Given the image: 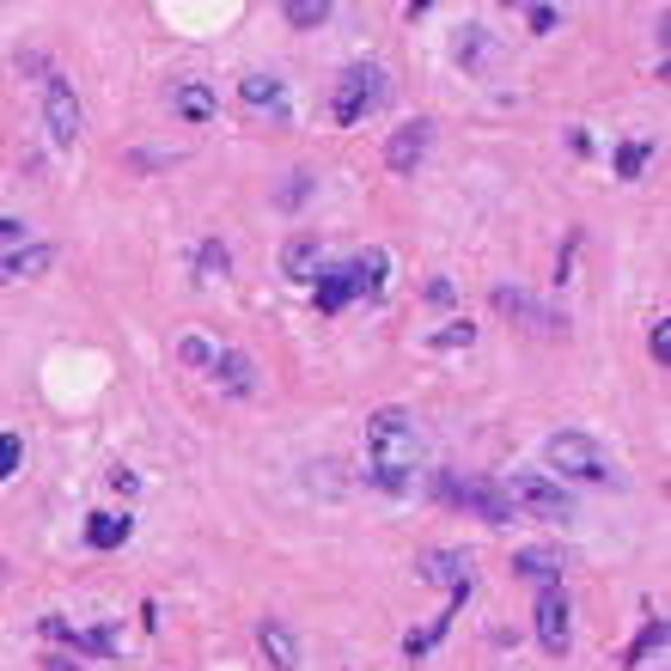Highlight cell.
Instances as JSON below:
<instances>
[{
  "label": "cell",
  "instance_id": "6da1fadb",
  "mask_svg": "<svg viewBox=\"0 0 671 671\" xmlns=\"http://www.w3.org/2000/svg\"><path fill=\"white\" fill-rule=\"evenodd\" d=\"M367 458H372L367 476L385 495H409L415 464H422V428H415L409 409H379V415H372L367 422Z\"/></svg>",
  "mask_w": 671,
  "mask_h": 671
},
{
  "label": "cell",
  "instance_id": "7a4b0ae2",
  "mask_svg": "<svg viewBox=\"0 0 671 671\" xmlns=\"http://www.w3.org/2000/svg\"><path fill=\"white\" fill-rule=\"evenodd\" d=\"M440 500H452V507H464V513L488 519V526H507V519H513L507 488L488 483V476H440Z\"/></svg>",
  "mask_w": 671,
  "mask_h": 671
},
{
  "label": "cell",
  "instance_id": "3957f363",
  "mask_svg": "<svg viewBox=\"0 0 671 671\" xmlns=\"http://www.w3.org/2000/svg\"><path fill=\"white\" fill-rule=\"evenodd\" d=\"M543 458H550V470L580 476V483H605L610 476V458L593 434H550L543 440Z\"/></svg>",
  "mask_w": 671,
  "mask_h": 671
},
{
  "label": "cell",
  "instance_id": "277c9868",
  "mask_svg": "<svg viewBox=\"0 0 671 671\" xmlns=\"http://www.w3.org/2000/svg\"><path fill=\"white\" fill-rule=\"evenodd\" d=\"M379 98H385V74H379V67H372V62H367V67H348V74L336 79V98H329V117L343 122V129H355V122L367 117V110L379 105Z\"/></svg>",
  "mask_w": 671,
  "mask_h": 671
},
{
  "label": "cell",
  "instance_id": "5b68a950",
  "mask_svg": "<svg viewBox=\"0 0 671 671\" xmlns=\"http://www.w3.org/2000/svg\"><path fill=\"white\" fill-rule=\"evenodd\" d=\"M507 500H513V513L526 507V513H538V519H574V495H567L562 483H550V476H507Z\"/></svg>",
  "mask_w": 671,
  "mask_h": 671
},
{
  "label": "cell",
  "instance_id": "8992f818",
  "mask_svg": "<svg viewBox=\"0 0 671 671\" xmlns=\"http://www.w3.org/2000/svg\"><path fill=\"white\" fill-rule=\"evenodd\" d=\"M538 641H543V653H555V659H562L567 647H574V610H567L562 586L538 593Z\"/></svg>",
  "mask_w": 671,
  "mask_h": 671
},
{
  "label": "cell",
  "instance_id": "52a82bcc",
  "mask_svg": "<svg viewBox=\"0 0 671 671\" xmlns=\"http://www.w3.org/2000/svg\"><path fill=\"white\" fill-rule=\"evenodd\" d=\"M428 141H434V122L428 117L403 122V129L391 134V147H385V165H391L397 177H415L422 172V159H428Z\"/></svg>",
  "mask_w": 671,
  "mask_h": 671
},
{
  "label": "cell",
  "instance_id": "ba28073f",
  "mask_svg": "<svg viewBox=\"0 0 671 671\" xmlns=\"http://www.w3.org/2000/svg\"><path fill=\"white\" fill-rule=\"evenodd\" d=\"M43 122H50V141L55 147H74L79 141V98L67 93V79L50 74V86H43Z\"/></svg>",
  "mask_w": 671,
  "mask_h": 671
},
{
  "label": "cell",
  "instance_id": "9c48e42d",
  "mask_svg": "<svg viewBox=\"0 0 671 671\" xmlns=\"http://www.w3.org/2000/svg\"><path fill=\"white\" fill-rule=\"evenodd\" d=\"M422 580L440 586V593H452V605H458V598L470 593V555L464 550H428L422 555Z\"/></svg>",
  "mask_w": 671,
  "mask_h": 671
},
{
  "label": "cell",
  "instance_id": "30bf717a",
  "mask_svg": "<svg viewBox=\"0 0 671 671\" xmlns=\"http://www.w3.org/2000/svg\"><path fill=\"white\" fill-rule=\"evenodd\" d=\"M257 647H263L269 671H300V635H293L288 623L263 617V623H257Z\"/></svg>",
  "mask_w": 671,
  "mask_h": 671
},
{
  "label": "cell",
  "instance_id": "8fae6325",
  "mask_svg": "<svg viewBox=\"0 0 671 671\" xmlns=\"http://www.w3.org/2000/svg\"><path fill=\"white\" fill-rule=\"evenodd\" d=\"M214 385H220V391H232V397H257V367H250L245 355H238V348H214Z\"/></svg>",
  "mask_w": 671,
  "mask_h": 671
},
{
  "label": "cell",
  "instance_id": "7c38bea8",
  "mask_svg": "<svg viewBox=\"0 0 671 671\" xmlns=\"http://www.w3.org/2000/svg\"><path fill=\"white\" fill-rule=\"evenodd\" d=\"M312 281H317V312H343V305L360 293V269L355 263L324 269V275H312Z\"/></svg>",
  "mask_w": 671,
  "mask_h": 671
},
{
  "label": "cell",
  "instance_id": "4fadbf2b",
  "mask_svg": "<svg viewBox=\"0 0 671 671\" xmlns=\"http://www.w3.org/2000/svg\"><path fill=\"white\" fill-rule=\"evenodd\" d=\"M519 580H531V586H538V593H550V586H562V550H519Z\"/></svg>",
  "mask_w": 671,
  "mask_h": 671
},
{
  "label": "cell",
  "instance_id": "5bb4252c",
  "mask_svg": "<svg viewBox=\"0 0 671 671\" xmlns=\"http://www.w3.org/2000/svg\"><path fill=\"white\" fill-rule=\"evenodd\" d=\"M495 312H507V317H526L531 329H562V317H550L538 300H526L519 288H495Z\"/></svg>",
  "mask_w": 671,
  "mask_h": 671
},
{
  "label": "cell",
  "instance_id": "9a60e30c",
  "mask_svg": "<svg viewBox=\"0 0 671 671\" xmlns=\"http://www.w3.org/2000/svg\"><path fill=\"white\" fill-rule=\"evenodd\" d=\"M172 110L184 122H208L214 117V93L202 86V79H177V86H172Z\"/></svg>",
  "mask_w": 671,
  "mask_h": 671
},
{
  "label": "cell",
  "instance_id": "2e32d148",
  "mask_svg": "<svg viewBox=\"0 0 671 671\" xmlns=\"http://www.w3.org/2000/svg\"><path fill=\"white\" fill-rule=\"evenodd\" d=\"M245 105L250 110H269L275 122H288V98H281V79L275 74H250L245 79Z\"/></svg>",
  "mask_w": 671,
  "mask_h": 671
},
{
  "label": "cell",
  "instance_id": "e0dca14e",
  "mask_svg": "<svg viewBox=\"0 0 671 671\" xmlns=\"http://www.w3.org/2000/svg\"><path fill=\"white\" fill-rule=\"evenodd\" d=\"M129 531H134L129 513H93L86 519V543H93V550H117V543H129Z\"/></svg>",
  "mask_w": 671,
  "mask_h": 671
},
{
  "label": "cell",
  "instance_id": "ac0fdd59",
  "mask_svg": "<svg viewBox=\"0 0 671 671\" xmlns=\"http://www.w3.org/2000/svg\"><path fill=\"white\" fill-rule=\"evenodd\" d=\"M312 269H317V238L312 232L288 238V250H281V275L288 281H312Z\"/></svg>",
  "mask_w": 671,
  "mask_h": 671
},
{
  "label": "cell",
  "instance_id": "d6986e66",
  "mask_svg": "<svg viewBox=\"0 0 671 671\" xmlns=\"http://www.w3.org/2000/svg\"><path fill=\"white\" fill-rule=\"evenodd\" d=\"M281 19H288L293 31H317L329 19V0H288V7H281Z\"/></svg>",
  "mask_w": 671,
  "mask_h": 671
},
{
  "label": "cell",
  "instance_id": "ffe728a7",
  "mask_svg": "<svg viewBox=\"0 0 671 671\" xmlns=\"http://www.w3.org/2000/svg\"><path fill=\"white\" fill-rule=\"evenodd\" d=\"M226 269H232V257H226V245H220V238L196 245V275H202V281H226Z\"/></svg>",
  "mask_w": 671,
  "mask_h": 671
},
{
  "label": "cell",
  "instance_id": "44dd1931",
  "mask_svg": "<svg viewBox=\"0 0 671 671\" xmlns=\"http://www.w3.org/2000/svg\"><path fill=\"white\" fill-rule=\"evenodd\" d=\"M659 647H665V617H653L641 635H635V647H629V665H647V659H653Z\"/></svg>",
  "mask_w": 671,
  "mask_h": 671
},
{
  "label": "cell",
  "instance_id": "7402d4cb",
  "mask_svg": "<svg viewBox=\"0 0 671 671\" xmlns=\"http://www.w3.org/2000/svg\"><path fill=\"white\" fill-rule=\"evenodd\" d=\"M483 55H488V31L483 25H464L458 31V62L464 67H483Z\"/></svg>",
  "mask_w": 671,
  "mask_h": 671
},
{
  "label": "cell",
  "instance_id": "603a6c76",
  "mask_svg": "<svg viewBox=\"0 0 671 671\" xmlns=\"http://www.w3.org/2000/svg\"><path fill=\"white\" fill-rule=\"evenodd\" d=\"M647 348H653L659 367H671V317H665V312H659V317H653V329H647Z\"/></svg>",
  "mask_w": 671,
  "mask_h": 671
},
{
  "label": "cell",
  "instance_id": "cb8c5ba5",
  "mask_svg": "<svg viewBox=\"0 0 671 671\" xmlns=\"http://www.w3.org/2000/svg\"><path fill=\"white\" fill-rule=\"evenodd\" d=\"M647 159H653V147H647V141H629V147L617 153V177H641Z\"/></svg>",
  "mask_w": 671,
  "mask_h": 671
},
{
  "label": "cell",
  "instance_id": "d4e9b609",
  "mask_svg": "<svg viewBox=\"0 0 671 671\" xmlns=\"http://www.w3.org/2000/svg\"><path fill=\"white\" fill-rule=\"evenodd\" d=\"M177 360H184V367H214V343H202V336H184V343H177Z\"/></svg>",
  "mask_w": 671,
  "mask_h": 671
},
{
  "label": "cell",
  "instance_id": "484cf974",
  "mask_svg": "<svg viewBox=\"0 0 671 671\" xmlns=\"http://www.w3.org/2000/svg\"><path fill=\"white\" fill-rule=\"evenodd\" d=\"M355 269H367L360 293H385V250H367V263H355Z\"/></svg>",
  "mask_w": 671,
  "mask_h": 671
},
{
  "label": "cell",
  "instance_id": "4316f807",
  "mask_svg": "<svg viewBox=\"0 0 671 671\" xmlns=\"http://www.w3.org/2000/svg\"><path fill=\"white\" fill-rule=\"evenodd\" d=\"M470 343H476V324H464V317H458L452 329H440V336H434L440 355H446V348H470Z\"/></svg>",
  "mask_w": 671,
  "mask_h": 671
},
{
  "label": "cell",
  "instance_id": "83f0119b",
  "mask_svg": "<svg viewBox=\"0 0 671 671\" xmlns=\"http://www.w3.org/2000/svg\"><path fill=\"white\" fill-rule=\"evenodd\" d=\"M25 464V446H19V434H0V483Z\"/></svg>",
  "mask_w": 671,
  "mask_h": 671
},
{
  "label": "cell",
  "instance_id": "f1b7e54d",
  "mask_svg": "<svg viewBox=\"0 0 671 671\" xmlns=\"http://www.w3.org/2000/svg\"><path fill=\"white\" fill-rule=\"evenodd\" d=\"M526 25L538 31V37H550V31L562 25V13H555V7H526Z\"/></svg>",
  "mask_w": 671,
  "mask_h": 671
},
{
  "label": "cell",
  "instance_id": "f546056e",
  "mask_svg": "<svg viewBox=\"0 0 671 671\" xmlns=\"http://www.w3.org/2000/svg\"><path fill=\"white\" fill-rule=\"evenodd\" d=\"M305 190H312V172H293V184L281 190V208H300V202H305Z\"/></svg>",
  "mask_w": 671,
  "mask_h": 671
},
{
  "label": "cell",
  "instance_id": "4dcf8cb0",
  "mask_svg": "<svg viewBox=\"0 0 671 671\" xmlns=\"http://www.w3.org/2000/svg\"><path fill=\"white\" fill-rule=\"evenodd\" d=\"M0 245H25V226H19V220H0Z\"/></svg>",
  "mask_w": 671,
  "mask_h": 671
}]
</instances>
